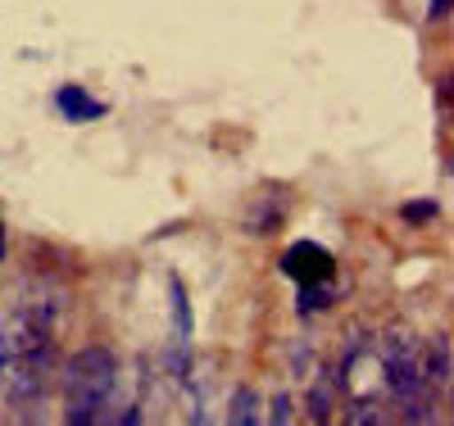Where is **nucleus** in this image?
<instances>
[{"label":"nucleus","instance_id":"obj_3","mask_svg":"<svg viewBox=\"0 0 454 426\" xmlns=\"http://www.w3.org/2000/svg\"><path fill=\"white\" fill-rule=\"evenodd\" d=\"M336 259L318 245V241H300L282 254V273L295 282V286H314V282H327L332 277Z\"/></svg>","mask_w":454,"mask_h":426},{"label":"nucleus","instance_id":"obj_10","mask_svg":"<svg viewBox=\"0 0 454 426\" xmlns=\"http://www.w3.org/2000/svg\"><path fill=\"white\" fill-rule=\"evenodd\" d=\"M327 299H332L327 282H314V286H300V299H295V308H300V314H318V308H327Z\"/></svg>","mask_w":454,"mask_h":426},{"label":"nucleus","instance_id":"obj_12","mask_svg":"<svg viewBox=\"0 0 454 426\" xmlns=\"http://www.w3.org/2000/svg\"><path fill=\"white\" fill-rule=\"evenodd\" d=\"M295 413H291V395H278L273 399V413H269V422H291Z\"/></svg>","mask_w":454,"mask_h":426},{"label":"nucleus","instance_id":"obj_11","mask_svg":"<svg viewBox=\"0 0 454 426\" xmlns=\"http://www.w3.org/2000/svg\"><path fill=\"white\" fill-rule=\"evenodd\" d=\"M400 218H404V222H432V218H436V205H432V200H423V205H404Z\"/></svg>","mask_w":454,"mask_h":426},{"label":"nucleus","instance_id":"obj_6","mask_svg":"<svg viewBox=\"0 0 454 426\" xmlns=\"http://www.w3.org/2000/svg\"><path fill=\"white\" fill-rule=\"evenodd\" d=\"M419 354H423V376L436 385H450V336L441 331V336H432L427 345H419Z\"/></svg>","mask_w":454,"mask_h":426},{"label":"nucleus","instance_id":"obj_7","mask_svg":"<svg viewBox=\"0 0 454 426\" xmlns=\"http://www.w3.org/2000/svg\"><path fill=\"white\" fill-rule=\"evenodd\" d=\"M168 295H173V345H192V299L177 277H168Z\"/></svg>","mask_w":454,"mask_h":426},{"label":"nucleus","instance_id":"obj_15","mask_svg":"<svg viewBox=\"0 0 454 426\" xmlns=\"http://www.w3.org/2000/svg\"><path fill=\"white\" fill-rule=\"evenodd\" d=\"M0 263H5V222H0Z\"/></svg>","mask_w":454,"mask_h":426},{"label":"nucleus","instance_id":"obj_2","mask_svg":"<svg viewBox=\"0 0 454 426\" xmlns=\"http://www.w3.org/2000/svg\"><path fill=\"white\" fill-rule=\"evenodd\" d=\"M123 363L109 345H82L78 354H68L59 368V391H64V422L68 426H91L105 422V408H114L119 395Z\"/></svg>","mask_w":454,"mask_h":426},{"label":"nucleus","instance_id":"obj_1","mask_svg":"<svg viewBox=\"0 0 454 426\" xmlns=\"http://www.w3.org/2000/svg\"><path fill=\"white\" fill-rule=\"evenodd\" d=\"M5 336H10V363L0 391L10 395V408H19V417H32L36 404H46L55 376V318L46 314V304H27L14 314Z\"/></svg>","mask_w":454,"mask_h":426},{"label":"nucleus","instance_id":"obj_5","mask_svg":"<svg viewBox=\"0 0 454 426\" xmlns=\"http://www.w3.org/2000/svg\"><path fill=\"white\" fill-rule=\"evenodd\" d=\"M309 381V391H305V404H309V417L314 422H327L332 417V408H336V368H318V372H309L305 376Z\"/></svg>","mask_w":454,"mask_h":426},{"label":"nucleus","instance_id":"obj_14","mask_svg":"<svg viewBox=\"0 0 454 426\" xmlns=\"http://www.w3.org/2000/svg\"><path fill=\"white\" fill-rule=\"evenodd\" d=\"M441 14H450V0H432V10H427V19H441Z\"/></svg>","mask_w":454,"mask_h":426},{"label":"nucleus","instance_id":"obj_4","mask_svg":"<svg viewBox=\"0 0 454 426\" xmlns=\"http://www.w3.org/2000/svg\"><path fill=\"white\" fill-rule=\"evenodd\" d=\"M55 109L64 113L68 123H96V119H105V100L87 96L82 87H73V82L55 91Z\"/></svg>","mask_w":454,"mask_h":426},{"label":"nucleus","instance_id":"obj_8","mask_svg":"<svg viewBox=\"0 0 454 426\" xmlns=\"http://www.w3.org/2000/svg\"><path fill=\"white\" fill-rule=\"evenodd\" d=\"M227 422L237 426H254L259 422V395L250 391V385H237L232 399H227Z\"/></svg>","mask_w":454,"mask_h":426},{"label":"nucleus","instance_id":"obj_13","mask_svg":"<svg viewBox=\"0 0 454 426\" xmlns=\"http://www.w3.org/2000/svg\"><path fill=\"white\" fill-rule=\"evenodd\" d=\"M5 363H10V336L0 327V381H5Z\"/></svg>","mask_w":454,"mask_h":426},{"label":"nucleus","instance_id":"obj_9","mask_svg":"<svg viewBox=\"0 0 454 426\" xmlns=\"http://www.w3.org/2000/svg\"><path fill=\"white\" fill-rule=\"evenodd\" d=\"M282 213H286V205H282V196H278V205H273V209H263V200H254V213L246 218V227H250V231H278V222H282Z\"/></svg>","mask_w":454,"mask_h":426}]
</instances>
